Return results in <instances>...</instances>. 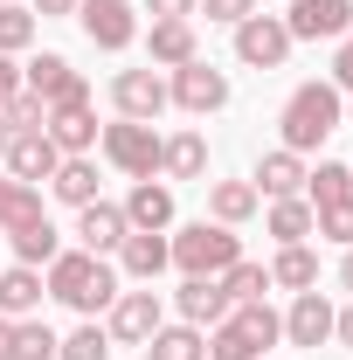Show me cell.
<instances>
[{
    "instance_id": "obj_1",
    "label": "cell",
    "mask_w": 353,
    "mask_h": 360,
    "mask_svg": "<svg viewBox=\"0 0 353 360\" xmlns=\"http://www.w3.org/2000/svg\"><path fill=\"white\" fill-rule=\"evenodd\" d=\"M42 284H49L56 305H70V312H84V319H104L111 298L125 291L118 264L111 257H90V250H56V264L42 270Z\"/></svg>"
},
{
    "instance_id": "obj_2",
    "label": "cell",
    "mask_w": 353,
    "mask_h": 360,
    "mask_svg": "<svg viewBox=\"0 0 353 360\" xmlns=\"http://www.w3.org/2000/svg\"><path fill=\"white\" fill-rule=\"evenodd\" d=\"M340 125H347V97L326 84V77H312V84H298L284 97V111H277V146L305 160V153H319Z\"/></svg>"
},
{
    "instance_id": "obj_3",
    "label": "cell",
    "mask_w": 353,
    "mask_h": 360,
    "mask_svg": "<svg viewBox=\"0 0 353 360\" xmlns=\"http://www.w3.org/2000/svg\"><path fill=\"white\" fill-rule=\"evenodd\" d=\"M277 340H284V319L270 312V298H250V305H229L222 326H208V360H264Z\"/></svg>"
},
{
    "instance_id": "obj_4",
    "label": "cell",
    "mask_w": 353,
    "mask_h": 360,
    "mask_svg": "<svg viewBox=\"0 0 353 360\" xmlns=\"http://www.w3.org/2000/svg\"><path fill=\"white\" fill-rule=\"evenodd\" d=\"M167 250H174L180 277H222L243 257V236L222 229V222H187V229H167Z\"/></svg>"
},
{
    "instance_id": "obj_5",
    "label": "cell",
    "mask_w": 353,
    "mask_h": 360,
    "mask_svg": "<svg viewBox=\"0 0 353 360\" xmlns=\"http://www.w3.org/2000/svg\"><path fill=\"white\" fill-rule=\"evenodd\" d=\"M229 97H236V90H229V70H215L208 56H194V63L167 70V104L187 111V118H208V111H222Z\"/></svg>"
},
{
    "instance_id": "obj_6",
    "label": "cell",
    "mask_w": 353,
    "mask_h": 360,
    "mask_svg": "<svg viewBox=\"0 0 353 360\" xmlns=\"http://www.w3.org/2000/svg\"><path fill=\"white\" fill-rule=\"evenodd\" d=\"M97 153H104L125 180H160V132H153V125H139V118L104 125V132H97Z\"/></svg>"
},
{
    "instance_id": "obj_7",
    "label": "cell",
    "mask_w": 353,
    "mask_h": 360,
    "mask_svg": "<svg viewBox=\"0 0 353 360\" xmlns=\"http://www.w3.org/2000/svg\"><path fill=\"white\" fill-rule=\"evenodd\" d=\"M77 28L90 35V49L125 56V49L139 42V7L132 0H77Z\"/></svg>"
},
{
    "instance_id": "obj_8",
    "label": "cell",
    "mask_w": 353,
    "mask_h": 360,
    "mask_svg": "<svg viewBox=\"0 0 353 360\" xmlns=\"http://www.w3.org/2000/svg\"><path fill=\"white\" fill-rule=\"evenodd\" d=\"M291 28H284V14H250V21H236V63L243 70H284L291 63Z\"/></svg>"
},
{
    "instance_id": "obj_9",
    "label": "cell",
    "mask_w": 353,
    "mask_h": 360,
    "mask_svg": "<svg viewBox=\"0 0 353 360\" xmlns=\"http://www.w3.org/2000/svg\"><path fill=\"white\" fill-rule=\"evenodd\" d=\"M160 326H167V305H160V291H153V284H146V291H118V298H111V312H104L111 347H146Z\"/></svg>"
},
{
    "instance_id": "obj_10",
    "label": "cell",
    "mask_w": 353,
    "mask_h": 360,
    "mask_svg": "<svg viewBox=\"0 0 353 360\" xmlns=\"http://www.w3.org/2000/svg\"><path fill=\"white\" fill-rule=\"evenodd\" d=\"M111 111L118 118H139V125H153L160 111H167V70H118L111 77Z\"/></svg>"
},
{
    "instance_id": "obj_11",
    "label": "cell",
    "mask_w": 353,
    "mask_h": 360,
    "mask_svg": "<svg viewBox=\"0 0 353 360\" xmlns=\"http://www.w3.org/2000/svg\"><path fill=\"white\" fill-rule=\"evenodd\" d=\"M42 132L56 139V153L70 160V153H97V104H90V90L84 97H63V104H49V118H42Z\"/></svg>"
},
{
    "instance_id": "obj_12",
    "label": "cell",
    "mask_w": 353,
    "mask_h": 360,
    "mask_svg": "<svg viewBox=\"0 0 353 360\" xmlns=\"http://www.w3.org/2000/svg\"><path fill=\"white\" fill-rule=\"evenodd\" d=\"M21 90L28 97H42V104H63V97H84V70L70 63V56H56V49H42V56H28L21 63Z\"/></svg>"
},
{
    "instance_id": "obj_13",
    "label": "cell",
    "mask_w": 353,
    "mask_h": 360,
    "mask_svg": "<svg viewBox=\"0 0 353 360\" xmlns=\"http://www.w3.org/2000/svg\"><path fill=\"white\" fill-rule=\"evenodd\" d=\"M284 28H291V42H340L353 28V0H291Z\"/></svg>"
},
{
    "instance_id": "obj_14",
    "label": "cell",
    "mask_w": 353,
    "mask_h": 360,
    "mask_svg": "<svg viewBox=\"0 0 353 360\" xmlns=\"http://www.w3.org/2000/svg\"><path fill=\"white\" fill-rule=\"evenodd\" d=\"M132 236V222H125V208L118 201H90V208H77V250H90V257H118V243Z\"/></svg>"
},
{
    "instance_id": "obj_15",
    "label": "cell",
    "mask_w": 353,
    "mask_h": 360,
    "mask_svg": "<svg viewBox=\"0 0 353 360\" xmlns=\"http://www.w3.org/2000/svg\"><path fill=\"white\" fill-rule=\"evenodd\" d=\"M333 312L340 305L326 291H291V312H277V319H284V340L291 347H326L333 340Z\"/></svg>"
},
{
    "instance_id": "obj_16",
    "label": "cell",
    "mask_w": 353,
    "mask_h": 360,
    "mask_svg": "<svg viewBox=\"0 0 353 360\" xmlns=\"http://www.w3.org/2000/svg\"><path fill=\"white\" fill-rule=\"evenodd\" d=\"M63 167V153H56V139L49 132H14L7 139V160H0V174L28 180V187H49V174Z\"/></svg>"
},
{
    "instance_id": "obj_17",
    "label": "cell",
    "mask_w": 353,
    "mask_h": 360,
    "mask_svg": "<svg viewBox=\"0 0 353 360\" xmlns=\"http://www.w3.org/2000/svg\"><path fill=\"white\" fill-rule=\"evenodd\" d=\"M160 180L174 187V180H208V139L194 132V125H180V132L160 139Z\"/></svg>"
},
{
    "instance_id": "obj_18",
    "label": "cell",
    "mask_w": 353,
    "mask_h": 360,
    "mask_svg": "<svg viewBox=\"0 0 353 360\" xmlns=\"http://www.w3.org/2000/svg\"><path fill=\"white\" fill-rule=\"evenodd\" d=\"M160 270H174V250H167V236H153V229H132V236L118 243V277H132V284H153Z\"/></svg>"
},
{
    "instance_id": "obj_19",
    "label": "cell",
    "mask_w": 353,
    "mask_h": 360,
    "mask_svg": "<svg viewBox=\"0 0 353 360\" xmlns=\"http://www.w3.org/2000/svg\"><path fill=\"white\" fill-rule=\"evenodd\" d=\"M174 312L187 319V326H222L229 319V291H222V277H180V291H174Z\"/></svg>"
},
{
    "instance_id": "obj_20",
    "label": "cell",
    "mask_w": 353,
    "mask_h": 360,
    "mask_svg": "<svg viewBox=\"0 0 353 360\" xmlns=\"http://www.w3.org/2000/svg\"><path fill=\"white\" fill-rule=\"evenodd\" d=\"M42 298H49V284L35 264H0V319H35Z\"/></svg>"
},
{
    "instance_id": "obj_21",
    "label": "cell",
    "mask_w": 353,
    "mask_h": 360,
    "mask_svg": "<svg viewBox=\"0 0 353 360\" xmlns=\"http://www.w3.org/2000/svg\"><path fill=\"white\" fill-rule=\"evenodd\" d=\"M118 208H125V222H132V229L167 236V229H174V187H167V180H132V194H125Z\"/></svg>"
},
{
    "instance_id": "obj_22",
    "label": "cell",
    "mask_w": 353,
    "mask_h": 360,
    "mask_svg": "<svg viewBox=\"0 0 353 360\" xmlns=\"http://www.w3.org/2000/svg\"><path fill=\"white\" fill-rule=\"evenodd\" d=\"M250 187L264 201H291V194H305V160L284 153V146H270L264 160H257V174H250Z\"/></svg>"
},
{
    "instance_id": "obj_23",
    "label": "cell",
    "mask_w": 353,
    "mask_h": 360,
    "mask_svg": "<svg viewBox=\"0 0 353 360\" xmlns=\"http://www.w3.org/2000/svg\"><path fill=\"white\" fill-rule=\"evenodd\" d=\"M201 42H194V21H153L146 28V63L153 70H180V63H194Z\"/></svg>"
},
{
    "instance_id": "obj_24",
    "label": "cell",
    "mask_w": 353,
    "mask_h": 360,
    "mask_svg": "<svg viewBox=\"0 0 353 360\" xmlns=\"http://www.w3.org/2000/svg\"><path fill=\"white\" fill-rule=\"evenodd\" d=\"M201 187H208V222H222V229H243L264 208V194L250 180H201Z\"/></svg>"
},
{
    "instance_id": "obj_25",
    "label": "cell",
    "mask_w": 353,
    "mask_h": 360,
    "mask_svg": "<svg viewBox=\"0 0 353 360\" xmlns=\"http://www.w3.org/2000/svg\"><path fill=\"white\" fill-rule=\"evenodd\" d=\"M264 270H270V291H319V250L312 243H284Z\"/></svg>"
},
{
    "instance_id": "obj_26",
    "label": "cell",
    "mask_w": 353,
    "mask_h": 360,
    "mask_svg": "<svg viewBox=\"0 0 353 360\" xmlns=\"http://www.w3.org/2000/svg\"><path fill=\"white\" fill-rule=\"evenodd\" d=\"M49 194H56L63 208H90V201H97V160H90V153H70V160L49 174Z\"/></svg>"
},
{
    "instance_id": "obj_27",
    "label": "cell",
    "mask_w": 353,
    "mask_h": 360,
    "mask_svg": "<svg viewBox=\"0 0 353 360\" xmlns=\"http://www.w3.org/2000/svg\"><path fill=\"white\" fill-rule=\"evenodd\" d=\"M49 215V201H42V187H28V180H14V174H0V236H14V229H28V222H42Z\"/></svg>"
},
{
    "instance_id": "obj_28",
    "label": "cell",
    "mask_w": 353,
    "mask_h": 360,
    "mask_svg": "<svg viewBox=\"0 0 353 360\" xmlns=\"http://www.w3.org/2000/svg\"><path fill=\"white\" fill-rule=\"evenodd\" d=\"M146 360H208V333L187 326V319H174V326H160L146 340Z\"/></svg>"
},
{
    "instance_id": "obj_29",
    "label": "cell",
    "mask_w": 353,
    "mask_h": 360,
    "mask_svg": "<svg viewBox=\"0 0 353 360\" xmlns=\"http://www.w3.org/2000/svg\"><path fill=\"white\" fill-rule=\"evenodd\" d=\"M264 236H277V250H284V243H312V201H305V194L270 201V208H264Z\"/></svg>"
},
{
    "instance_id": "obj_30",
    "label": "cell",
    "mask_w": 353,
    "mask_h": 360,
    "mask_svg": "<svg viewBox=\"0 0 353 360\" xmlns=\"http://www.w3.org/2000/svg\"><path fill=\"white\" fill-rule=\"evenodd\" d=\"M7 243H14V264H35V270H49V264H56V250H63V229H56V222L42 215V222L14 229Z\"/></svg>"
},
{
    "instance_id": "obj_31",
    "label": "cell",
    "mask_w": 353,
    "mask_h": 360,
    "mask_svg": "<svg viewBox=\"0 0 353 360\" xmlns=\"http://www.w3.org/2000/svg\"><path fill=\"white\" fill-rule=\"evenodd\" d=\"M347 194H353V167H347V160H319V167H305V201H312V208L347 201Z\"/></svg>"
},
{
    "instance_id": "obj_32",
    "label": "cell",
    "mask_w": 353,
    "mask_h": 360,
    "mask_svg": "<svg viewBox=\"0 0 353 360\" xmlns=\"http://www.w3.org/2000/svg\"><path fill=\"white\" fill-rule=\"evenodd\" d=\"M56 347H63V333H56L42 312L14 319V360H56Z\"/></svg>"
},
{
    "instance_id": "obj_33",
    "label": "cell",
    "mask_w": 353,
    "mask_h": 360,
    "mask_svg": "<svg viewBox=\"0 0 353 360\" xmlns=\"http://www.w3.org/2000/svg\"><path fill=\"white\" fill-rule=\"evenodd\" d=\"M56 360H111V333H104V319H84L77 333H63Z\"/></svg>"
},
{
    "instance_id": "obj_34",
    "label": "cell",
    "mask_w": 353,
    "mask_h": 360,
    "mask_svg": "<svg viewBox=\"0 0 353 360\" xmlns=\"http://www.w3.org/2000/svg\"><path fill=\"white\" fill-rule=\"evenodd\" d=\"M222 291H229V305H250V298H264V291H270V270L250 264V257H236V264L222 270Z\"/></svg>"
},
{
    "instance_id": "obj_35",
    "label": "cell",
    "mask_w": 353,
    "mask_h": 360,
    "mask_svg": "<svg viewBox=\"0 0 353 360\" xmlns=\"http://www.w3.org/2000/svg\"><path fill=\"white\" fill-rule=\"evenodd\" d=\"M35 35H42V21L28 7H0V56H28Z\"/></svg>"
},
{
    "instance_id": "obj_36",
    "label": "cell",
    "mask_w": 353,
    "mask_h": 360,
    "mask_svg": "<svg viewBox=\"0 0 353 360\" xmlns=\"http://www.w3.org/2000/svg\"><path fill=\"white\" fill-rule=\"evenodd\" d=\"M312 236H326V243L353 250V194H347V201H326V208H312Z\"/></svg>"
},
{
    "instance_id": "obj_37",
    "label": "cell",
    "mask_w": 353,
    "mask_h": 360,
    "mask_svg": "<svg viewBox=\"0 0 353 360\" xmlns=\"http://www.w3.org/2000/svg\"><path fill=\"white\" fill-rule=\"evenodd\" d=\"M42 118H49V104L28 97V90H14V97L0 104V125H7V132H42Z\"/></svg>"
},
{
    "instance_id": "obj_38",
    "label": "cell",
    "mask_w": 353,
    "mask_h": 360,
    "mask_svg": "<svg viewBox=\"0 0 353 360\" xmlns=\"http://www.w3.org/2000/svg\"><path fill=\"white\" fill-rule=\"evenodd\" d=\"M326 84L340 90V97H353V28L340 35V49H333V70H326Z\"/></svg>"
},
{
    "instance_id": "obj_39",
    "label": "cell",
    "mask_w": 353,
    "mask_h": 360,
    "mask_svg": "<svg viewBox=\"0 0 353 360\" xmlns=\"http://www.w3.org/2000/svg\"><path fill=\"white\" fill-rule=\"evenodd\" d=\"M194 14H208V21H222V28H236V21H250V14H257V0H201Z\"/></svg>"
},
{
    "instance_id": "obj_40",
    "label": "cell",
    "mask_w": 353,
    "mask_h": 360,
    "mask_svg": "<svg viewBox=\"0 0 353 360\" xmlns=\"http://www.w3.org/2000/svg\"><path fill=\"white\" fill-rule=\"evenodd\" d=\"M139 7H146L153 21H194V7H201V0H139Z\"/></svg>"
},
{
    "instance_id": "obj_41",
    "label": "cell",
    "mask_w": 353,
    "mask_h": 360,
    "mask_svg": "<svg viewBox=\"0 0 353 360\" xmlns=\"http://www.w3.org/2000/svg\"><path fill=\"white\" fill-rule=\"evenodd\" d=\"M28 14L35 21H63V14H77V0H28Z\"/></svg>"
},
{
    "instance_id": "obj_42",
    "label": "cell",
    "mask_w": 353,
    "mask_h": 360,
    "mask_svg": "<svg viewBox=\"0 0 353 360\" xmlns=\"http://www.w3.org/2000/svg\"><path fill=\"white\" fill-rule=\"evenodd\" d=\"M21 90V56H0V104Z\"/></svg>"
},
{
    "instance_id": "obj_43",
    "label": "cell",
    "mask_w": 353,
    "mask_h": 360,
    "mask_svg": "<svg viewBox=\"0 0 353 360\" xmlns=\"http://www.w3.org/2000/svg\"><path fill=\"white\" fill-rule=\"evenodd\" d=\"M333 340H340V347H353V298L333 312Z\"/></svg>"
},
{
    "instance_id": "obj_44",
    "label": "cell",
    "mask_w": 353,
    "mask_h": 360,
    "mask_svg": "<svg viewBox=\"0 0 353 360\" xmlns=\"http://www.w3.org/2000/svg\"><path fill=\"white\" fill-rule=\"evenodd\" d=\"M0 360H14V319H0Z\"/></svg>"
},
{
    "instance_id": "obj_45",
    "label": "cell",
    "mask_w": 353,
    "mask_h": 360,
    "mask_svg": "<svg viewBox=\"0 0 353 360\" xmlns=\"http://www.w3.org/2000/svg\"><path fill=\"white\" fill-rule=\"evenodd\" d=\"M340 284H347V298H353V250L340 257Z\"/></svg>"
},
{
    "instance_id": "obj_46",
    "label": "cell",
    "mask_w": 353,
    "mask_h": 360,
    "mask_svg": "<svg viewBox=\"0 0 353 360\" xmlns=\"http://www.w3.org/2000/svg\"><path fill=\"white\" fill-rule=\"evenodd\" d=\"M7 139H14V132H7V125H0V160H7Z\"/></svg>"
},
{
    "instance_id": "obj_47",
    "label": "cell",
    "mask_w": 353,
    "mask_h": 360,
    "mask_svg": "<svg viewBox=\"0 0 353 360\" xmlns=\"http://www.w3.org/2000/svg\"><path fill=\"white\" fill-rule=\"evenodd\" d=\"M0 7H28V0H0Z\"/></svg>"
}]
</instances>
